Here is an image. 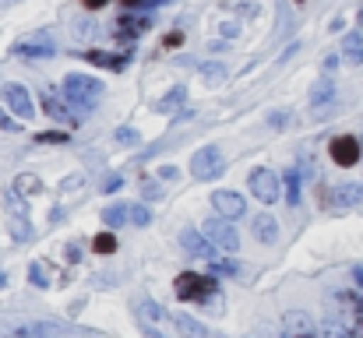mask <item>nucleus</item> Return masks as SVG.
Returning <instances> with one entry per match:
<instances>
[{
    "label": "nucleus",
    "instance_id": "nucleus-1",
    "mask_svg": "<svg viewBox=\"0 0 363 338\" xmlns=\"http://www.w3.org/2000/svg\"><path fill=\"white\" fill-rule=\"evenodd\" d=\"M64 99H67L78 113H89L99 99H103V81L92 78V74H78V71H71V74L64 78Z\"/></svg>",
    "mask_w": 363,
    "mask_h": 338
},
{
    "label": "nucleus",
    "instance_id": "nucleus-2",
    "mask_svg": "<svg viewBox=\"0 0 363 338\" xmlns=\"http://www.w3.org/2000/svg\"><path fill=\"white\" fill-rule=\"evenodd\" d=\"M177 300L184 303H216L219 307V293H216V278H205V275H194V271H184L177 278Z\"/></svg>",
    "mask_w": 363,
    "mask_h": 338
},
{
    "label": "nucleus",
    "instance_id": "nucleus-3",
    "mask_svg": "<svg viewBox=\"0 0 363 338\" xmlns=\"http://www.w3.org/2000/svg\"><path fill=\"white\" fill-rule=\"evenodd\" d=\"M201 232H205V240H208L219 254H237V250H240V232H237V225L230 222V219H223V215L205 219Z\"/></svg>",
    "mask_w": 363,
    "mask_h": 338
},
{
    "label": "nucleus",
    "instance_id": "nucleus-4",
    "mask_svg": "<svg viewBox=\"0 0 363 338\" xmlns=\"http://www.w3.org/2000/svg\"><path fill=\"white\" fill-rule=\"evenodd\" d=\"M191 173H194V180H216V176H223V173H226L223 148H219V145H205V148H198L194 159H191Z\"/></svg>",
    "mask_w": 363,
    "mask_h": 338
},
{
    "label": "nucleus",
    "instance_id": "nucleus-5",
    "mask_svg": "<svg viewBox=\"0 0 363 338\" xmlns=\"http://www.w3.org/2000/svg\"><path fill=\"white\" fill-rule=\"evenodd\" d=\"M53 53H57V46H53L50 32H32L11 46V57H21V60H50Z\"/></svg>",
    "mask_w": 363,
    "mask_h": 338
},
{
    "label": "nucleus",
    "instance_id": "nucleus-6",
    "mask_svg": "<svg viewBox=\"0 0 363 338\" xmlns=\"http://www.w3.org/2000/svg\"><path fill=\"white\" fill-rule=\"evenodd\" d=\"M39 99H43V110L46 116H53V120H60V123H82L85 120V113H78L67 99L60 103V96H57V89H43L39 92Z\"/></svg>",
    "mask_w": 363,
    "mask_h": 338
},
{
    "label": "nucleus",
    "instance_id": "nucleus-7",
    "mask_svg": "<svg viewBox=\"0 0 363 338\" xmlns=\"http://www.w3.org/2000/svg\"><path fill=\"white\" fill-rule=\"evenodd\" d=\"M247 184H250V194H254L261 205H275V201L282 198V194H279V176H275L272 169H254Z\"/></svg>",
    "mask_w": 363,
    "mask_h": 338
},
{
    "label": "nucleus",
    "instance_id": "nucleus-8",
    "mask_svg": "<svg viewBox=\"0 0 363 338\" xmlns=\"http://www.w3.org/2000/svg\"><path fill=\"white\" fill-rule=\"evenodd\" d=\"M360 148L363 145L357 141V137H350V134H339V137L328 141V155H332V162H335V166H346V169L360 162Z\"/></svg>",
    "mask_w": 363,
    "mask_h": 338
},
{
    "label": "nucleus",
    "instance_id": "nucleus-9",
    "mask_svg": "<svg viewBox=\"0 0 363 338\" xmlns=\"http://www.w3.org/2000/svg\"><path fill=\"white\" fill-rule=\"evenodd\" d=\"M35 338H99L89 328L64 325V321H35Z\"/></svg>",
    "mask_w": 363,
    "mask_h": 338
},
{
    "label": "nucleus",
    "instance_id": "nucleus-10",
    "mask_svg": "<svg viewBox=\"0 0 363 338\" xmlns=\"http://www.w3.org/2000/svg\"><path fill=\"white\" fill-rule=\"evenodd\" d=\"M212 208H216V215H223V219H240L243 212H247V198H240L237 191H216L212 194Z\"/></svg>",
    "mask_w": 363,
    "mask_h": 338
},
{
    "label": "nucleus",
    "instance_id": "nucleus-11",
    "mask_svg": "<svg viewBox=\"0 0 363 338\" xmlns=\"http://www.w3.org/2000/svg\"><path fill=\"white\" fill-rule=\"evenodd\" d=\"M363 201V184H339L328 191V208L332 212H346V208H357Z\"/></svg>",
    "mask_w": 363,
    "mask_h": 338
},
{
    "label": "nucleus",
    "instance_id": "nucleus-12",
    "mask_svg": "<svg viewBox=\"0 0 363 338\" xmlns=\"http://www.w3.org/2000/svg\"><path fill=\"white\" fill-rule=\"evenodd\" d=\"M180 247H184L191 257H205V261H216V257H219V250L205 240L201 229H184V232H180Z\"/></svg>",
    "mask_w": 363,
    "mask_h": 338
},
{
    "label": "nucleus",
    "instance_id": "nucleus-13",
    "mask_svg": "<svg viewBox=\"0 0 363 338\" xmlns=\"http://www.w3.org/2000/svg\"><path fill=\"white\" fill-rule=\"evenodd\" d=\"M4 96H7V106L18 113V116H35V106H32V96H28V89L25 85H14V81H7L4 85Z\"/></svg>",
    "mask_w": 363,
    "mask_h": 338
},
{
    "label": "nucleus",
    "instance_id": "nucleus-14",
    "mask_svg": "<svg viewBox=\"0 0 363 338\" xmlns=\"http://www.w3.org/2000/svg\"><path fill=\"white\" fill-rule=\"evenodd\" d=\"M152 21L145 18V14H123V18H117V43H130V39H138L145 28H148Z\"/></svg>",
    "mask_w": 363,
    "mask_h": 338
},
{
    "label": "nucleus",
    "instance_id": "nucleus-15",
    "mask_svg": "<svg viewBox=\"0 0 363 338\" xmlns=\"http://www.w3.org/2000/svg\"><path fill=\"white\" fill-rule=\"evenodd\" d=\"M85 60L96 67H106V71H127V64H130L127 53H103V50H89Z\"/></svg>",
    "mask_w": 363,
    "mask_h": 338
},
{
    "label": "nucleus",
    "instance_id": "nucleus-16",
    "mask_svg": "<svg viewBox=\"0 0 363 338\" xmlns=\"http://www.w3.org/2000/svg\"><path fill=\"white\" fill-rule=\"evenodd\" d=\"M250 232H254L257 243H275V240H279V222H275L272 215H254Z\"/></svg>",
    "mask_w": 363,
    "mask_h": 338
},
{
    "label": "nucleus",
    "instance_id": "nucleus-17",
    "mask_svg": "<svg viewBox=\"0 0 363 338\" xmlns=\"http://www.w3.org/2000/svg\"><path fill=\"white\" fill-rule=\"evenodd\" d=\"M173 325H177V332H180L184 338H208L205 325H201V321H194L191 314H173Z\"/></svg>",
    "mask_w": 363,
    "mask_h": 338
},
{
    "label": "nucleus",
    "instance_id": "nucleus-18",
    "mask_svg": "<svg viewBox=\"0 0 363 338\" xmlns=\"http://www.w3.org/2000/svg\"><path fill=\"white\" fill-rule=\"evenodd\" d=\"M0 338H35V321H7L0 325Z\"/></svg>",
    "mask_w": 363,
    "mask_h": 338
},
{
    "label": "nucleus",
    "instance_id": "nucleus-19",
    "mask_svg": "<svg viewBox=\"0 0 363 338\" xmlns=\"http://www.w3.org/2000/svg\"><path fill=\"white\" fill-rule=\"evenodd\" d=\"M332 99H335V81H332V78H321V81L311 89V103H314V106H328Z\"/></svg>",
    "mask_w": 363,
    "mask_h": 338
},
{
    "label": "nucleus",
    "instance_id": "nucleus-20",
    "mask_svg": "<svg viewBox=\"0 0 363 338\" xmlns=\"http://www.w3.org/2000/svg\"><path fill=\"white\" fill-rule=\"evenodd\" d=\"M342 57H346L350 64H363V35L360 32H350V35H346V43H342Z\"/></svg>",
    "mask_w": 363,
    "mask_h": 338
},
{
    "label": "nucleus",
    "instance_id": "nucleus-21",
    "mask_svg": "<svg viewBox=\"0 0 363 338\" xmlns=\"http://www.w3.org/2000/svg\"><path fill=\"white\" fill-rule=\"evenodd\" d=\"M14 191H18L21 198H35V194H43V180L32 176V173H21V176L14 180Z\"/></svg>",
    "mask_w": 363,
    "mask_h": 338
},
{
    "label": "nucleus",
    "instance_id": "nucleus-22",
    "mask_svg": "<svg viewBox=\"0 0 363 338\" xmlns=\"http://www.w3.org/2000/svg\"><path fill=\"white\" fill-rule=\"evenodd\" d=\"M184 99H187V89L184 85H177L173 92H166L159 103H155V113H169V110H177V106H184Z\"/></svg>",
    "mask_w": 363,
    "mask_h": 338
},
{
    "label": "nucleus",
    "instance_id": "nucleus-23",
    "mask_svg": "<svg viewBox=\"0 0 363 338\" xmlns=\"http://www.w3.org/2000/svg\"><path fill=\"white\" fill-rule=\"evenodd\" d=\"M7 225H11V236H14L18 243L32 240V222H28V215H11V219H7Z\"/></svg>",
    "mask_w": 363,
    "mask_h": 338
},
{
    "label": "nucleus",
    "instance_id": "nucleus-24",
    "mask_svg": "<svg viewBox=\"0 0 363 338\" xmlns=\"http://www.w3.org/2000/svg\"><path fill=\"white\" fill-rule=\"evenodd\" d=\"M134 314H138V321H159L162 317V310H159V303H152V300H145V296H138L134 300Z\"/></svg>",
    "mask_w": 363,
    "mask_h": 338
},
{
    "label": "nucleus",
    "instance_id": "nucleus-25",
    "mask_svg": "<svg viewBox=\"0 0 363 338\" xmlns=\"http://www.w3.org/2000/svg\"><path fill=\"white\" fill-rule=\"evenodd\" d=\"M4 208L11 212V215H28V198H21L14 187L7 191V198H4Z\"/></svg>",
    "mask_w": 363,
    "mask_h": 338
},
{
    "label": "nucleus",
    "instance_id": "nucleus-26",
    "mask_svg": "<svg viewBox=\"0 0 363 338\" xmlns=\"http://www.w3.org/2000/svg\"><path fill=\"white\" fill-rule=\"evenodd\" d=\"M28 282L39 286V289H46V286H50V264H46V261H35V264L28 268Z\"/></svg>",
    "mask_w": 363,
    "mask_h": 338
},
{
    "label": "nucleus",
    "instance_id": "nucleus-27",
    "mask_svg": "<svg viewBox=\"0 0 363 338\" xmlns=\"http://www.w3.org/2000/svg\"><path fill=\"white\" fill-rule=\"evenodd\" d=\"M130 219V208H123V205H110L106 212H103V222L106 225H123Z\"/></svg>",
    "mask_w": 363,
    "mask_h": 338
},
{
    "label": "nucleus",
    "instance_id": "nucleus-28",
    "mask_svg": "<svg viewBox=\"0 0 363 338\" xmlns=\"http://www.w3.org/2000/svg\"><path fill=\"white\" fill-rule=\"evenodd\" d=\"M286 194H289V198H286L289 205H296V201H300V173H296V169H289V173H286Z\"/></svg>",
    "mask_w": 363,
    "mask_h": 338
},
{
    "label": "nucleus",
    "instance_id": "nucleus-29",
    "mask_svg": "<svg viewBox=\"0 0 363 338\" xmlns=\"http://www.w3.org/2000/svg\"><path fill=\"white\" fill-rule=\"evenodd\" d=\"M201 78H205L208 85H219V81L226 78V67H223V64H205V67H201Z\"/></svg>",
    "mask_w": 363,
    "mask_h": 338
},
{
    "label": "nucleus",
    "instance_id": "nucleus-30",
    "mask_svg": "<svg viewBox=\"0 0 363 338\" xmlns=\"http://www.w3.org/2000/svg\"><path fill=\"white\" fill-rule=\"evenodd\" d=\"M342 300L353 307V321H357L353 325V335H363V300H357V296H342Z\"/></svg>",
    "mask_w": 363,
    "mask_h": 338
},
{
    "label": "nucleus",
    "instance_id": "nucleus-31",
    "mask_svg": "<svg viewBox=\"0 0 363 338\" xmlns=\"http://www.w3.org/2000/svg\"><path fill=\"white\" fill-rule=\"evenodd\" d=\"M92 247H96L99 254H113V250H117V240H113V232H99Z\"/></svg>",
    "mask_w": 363,
    "mask_h": 338
},
{
    "label": "nucleus",
    "instance_id": "nucleus-32",
    "mask_svg": "<svg viewBox=\"0 0 363 338\" xmlns=\"http://www.w3.org/2000/svg\"><path fill=\"white\" fill-rule=\"evenodd\" d=\"M212 264V271H219V275H237L240 268H237V261H230V257H216V261H208Z\"/></svg>",
    "mask_w": 363,
    "mask_h": 338
},
{
    "label": "nucleus",
    "instance_id": "nucleus-33",
    "mask_svg": "<svg viewBox=\"0 0 363 338\" xmlns=\"http://www.w3.org/2000/svg\"><path fill=\"white\" fill-rule=\"evenodd\" d=\"M130 222L134 225H148L152 222V212H148L145 205H134V208H130Z\"/></svg>",
    "mask_w": 363,
    "mask_h": 338
},
{
    "label": "nucleus",
    "instance_id": "nucleus-34",
    "mask_svg": "<svg viewBox=\"0 0 363 338\" xmlns=\"http://www.w3.org/2000/svg\"><path fill=\"white\" fill-rule=\"evenodd\" d=\"M117 141H121V145H138L141 137H138L134 127H117Z\"/></svg>",
    "mask_w": 363,
    "mask_h": 338
},
{
    "label": "nucleus",
    "instance_id": "nucleus-35",
    "mask_svg": "<svg viewBox=\"0 0 363 338\" xmlns=\"http://www.w3.org/2000/svg\"><path fill=\"white\" fill-rule=\"evenodd\" d=\"M35 141L39 145H60V141H67V134H53L50 130V134H35Z\"/></svg>",
    "mask_w": 363,
    "mask_h": 338
},
{
    "label": "nucleus",
    "instance_id": "nucleus-36",
    "mask_svg": "<svg viewBox=\"0 0 363 338\" xmlns=\"http://www.w3.org/2000/svg\"><path fill=\"white\" fill-rule=\"evenodd\" d=\"M321 338H350V328H339V325H328V328L321 332Z\"/></svg>",
    "mask_w": 363,
    "mask_h": 338
},
{
    "label": "nucleus",
    "instance_id": "nucleus-37",
    "mask_svg": "<svg viewBox=\"0 0 363 338\" xmlns=\"http://www.w3.org/2000/svg\"><path fill=\"white\" fill-rule=\"evenodd\" d=\"M0 130H18V120H11L4 110H0Z\"/></svg>",
    "mask_w": 363,
    "mask_h": 338
},
{
    "label": "nucleus",
    "instance_id": "nucleus-38",
    "mask_svg": "<svg viewBox=\"0 0 363 338\" xmlns=\"http://www.w3.org/2000/svg\"><path fill=\"white\" fill-rule=\"evenodd\" d=\"M121 184H123L121 176H106V180H103V191H110V194H113V191H117Z\"/></svg>",
    "mask_w": 363,
    "mask_h": 338
},
{
    "label": "nucleus",
    "instance_id": "nucleus-39",
    "mask_svg": "<svg viewBox=\"0 0 363 338\" xmlns=\"http://www.w3.org/2000/svg\"><path fill=\"white\" fill-rule=\"evenodd\" d=\"M67 257H71V261H82V247L71 243V247H67Z\"/></svg>",
    "mask_w": 363,
    "mask_h": 338
},
{
    "label": "nucleus",
    "instance_id": "nucleus-40",
    "mask_svg": "<svg viewBox=\"0 0 363 338\" xmlns=\"http://www.w3.org/2000/svg\"><path fill=\"white\" fill-rule=\"evenodd\" d=\"M141 194H145V198H155V194H159V187H155V184H145V187H141Z\"/></svg>",
    "mask_w": 363,
    "mask_h": 338
},
{
    "label": "nucleus",
    "instance_id": "nucleus-41",
    "mask_svg": "<svg viewBox=\"0 0 363 338\" xmlns=\"http://www.w3.org/2000/svg\"><path fill=\"white\" fill-rule=\"evenodd\" d=\"M339 67V57H325V71H335Z\"/></svg>",
    "mask_w": 363,
    "mask_h": 338
},
{
    "label": "nucleus",
    "instance_id": "nucleus-42",
    "mask_svg": "<svg viewBox=\"0 0 363 338\" xmlns=\"http://www.w3.org/2000/svg\"><path fill=\"white\" fill-rule=\"evenodd\" d=\"M286 338H321V335H314V332H289Z\"/></svg>",
    "mask_w": 363,
    "mask_h": 338
},
{
    "label": "nucleus",
    "instance_id": "nucleus-43",
    "mask_svg": "<svg viewBox=\"0 0 363 338\" xmlns=\"http://www.w3.org/2000/svg\"><path fill=\"white\" fill-rule=\"evenodd\" d=\"M353 282H357V286H363V264H357V268H353Z\"/></svg>",
    "mask_w": 363,
    "mask_h": 338
},
{
    "label": "nucleus",
    "instance_id": "nucleus-44",
    "mask_svg": "<svg viewBox=\"0 0 363 338\" xmlns=\"http://www.w3.org/2000/svg\"><path fill=\"white\" fill-rule=\"evenodd\" d=\"M141 332H145V335H148V338H166V335H159L155 328H148V325H141Z\"/></svg>",
    "mask_w": 363,
    "mask_h": 338
},
{
    "label": "nucleus",
    "instance_id": "nucleus-45",
    "mask_svg": "<svg viewBox=\"0 0 363 338\" xmlns=\"http://www.w3.org/2000/svg\"><path fill=\"white\" fill-rule=\"evenodd\" d=\"M82 4H85V7H103L106 0H82Z\"/></svg>",
    "mask_w": 363,
    "mask_h": 338
},
{
    "label": "nucleus",
    "instance_id": "nucleus-46",
    "mask_svg": "<svg viewBox=\"0 0 363 338\" xmlns=\"http://www.w3.org/2000/svg\"><path fill=\"white\" fill-rule=\"evenodd\" d=\"M4 286H7V275H4V271H0V289H4Z\"/></svg>",
    "mask_w": 363,
    "mask_h": 338
},
{
    "label": "nucleus",
    "instance_id": "nucleus-47",
    "mask_svg": "<svg viewBox=\"0 0 363 338\" xmlns=\"http://www.w3.org/2000/svg\"><path fill=\"white\" fill-rule=\"evenodd\" d=\"M123 4H130V7H134V4H141V0H123Z\"/></svg>",
    "mask_w": 363,
    "mask_h": 338
},
{
    "label": "nucleus",
    "instance_id": "nucleus-48",
    "mask_svg": "<svg viewBox=\"0 0 363 338\" xmlns=\"http://www.w3.org/2000/svg\"><path fill=\"white\" fill-rule=\"evenodd\" d=\"M360 25H363V11H360Z\"/></svg>",
    "mask_w": 363,
    "mask_h": 338
},
{
    "label": "nucleus",
    "instance_id": "nucleus-49",
    "mask_svg": "<svg viewBox=\"0 0 363 338\" xmlns=\"http://www.w3.org/2000/svg\"><path fill=\"white\" fill-rule=\"evenodd\" d=\"M360 145H363V141H360Z\"/></svg>",
    "mask_w": 363,
    "mask_h": 338
}]
</instances>
